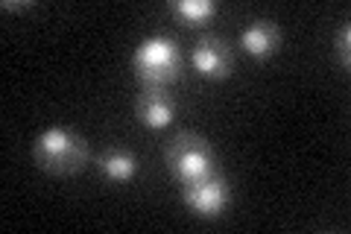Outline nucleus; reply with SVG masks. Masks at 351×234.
<instances>
[{"mask_svg":"<svg viewBox=\"0 0 351 234\" xmlns=\"http://www.w3.org/2000/svg\"><path fill=\"white\" fill-rule=\"evenodd\" d=\"M132 71L144 88H167L182 76V53L179 44L164 32L147 36L132 50Z\"/></svg>","mask_w":351,"mask_h":234,"instance_id":"nucleus-1","label":"nucleus"},{"mask_svg":"<svg viewBox=\"0 0 351 234\" xmlns=\"http://www.w3.org/2000/svg\"><path fill=\"white\" fill-rule=\"evenodd\" d=\"M32 159H36L41 170L71 176L82 170V164L88 161V143L80 132L68 126H50L32 141Z\"/></svg>","mask_w":351,"mask_h":234,"instance_id":"nucleus-2","label":"nucleus"},{"mask_svg":"<svg viewBox=\"0 0 351 234\" xmlns=\"http://www.w3.org/2000/svg\"><path fill=\"white\" fill-rule=\"evenodd\" d=\"M167 167L173 173V179L182 187H188L193 182H202L205 176L217 173L214 167V150L208 147V141L191 132L176 135L167 147Z\"/></svg>","mask_w":351,"mask_h":234,"instance_id":"nucleus-3","label":"nucleus"},{"mask_svg":"<svg viewBox=\"0 0 351 234\" xmlns=\"http://www.w3.org/2000/svg\"><path fill=\"white\" fill-rule=\"evenodd\" d=\"M182 202L199 217H219L228 205V182L219 173H211L202 182L182 187Z\"/></svg>","mask_w":351,"mask_h":234,"instance_id":"nucleus-4","label":"nucleus"},{"mask_svg":"<svg viewBox=\"0 0 351 234\" xmlns=\"http://www.w3.org/2000/svg\"><path fill=\"white\" fill-rule=\"evenodd\" d=\"M191 62H193L196 73L205 76V80H226V76L232 73V50L217 36H205L196 41Z\"/></svg>","mask_w":351,"mask_h":234,"instance_id":"nucleus-5","label":"nucleus"},{"mask_svg":"<svg viewBox=\"0 0 351 234\" xmlns=\"http://www.w3.org/2000/svg\"><path fill=\"white\" fill-rule=\"evenodd\" d=\"M135 111H138V120L147 129H164L173 124L176 106H173V97L167 94V88H144L138 97Z\"/></svg>","mask_w":351,"mask_h":234,"instance_id":"nucleus-6","label":"nucleus"},{"mask_svg":"<svg viewBox=\"0 0 351 234\" xmlns=\"http://www.w3.org/2000/svg\"><path fill=\"white\" fill-rule=\"evenodd\" d=\"M278 41H281V32L276 27V21H267V18H258L240 32V47H243L252 59H269L272 53L278 50Z\"/></svg>","mask_w":351,"mask_h":234,"instance_id":"nucleus-7","label":"nucleus"},{"mask_svg":"<svg viewBox=\"0 0 351 234\" xmlns=\"http://www.w3.org/2000/svg\"><path fill=\"white\" fill-rule=\"evenodd\" d=\"M97 164H100V173L112 182H132L138 173V159L129 150H108L97 159Z\"/></svg>","mask_w":351,"mask_h":234,"instance_id":"nucleus-8","label":"nucleus"},{"mask_svg":"<svg viewBox=\"0 0 351 234\" xmlns=\"http://www.w3.org/2000/svg\"><path fill=\"white\" fill-rule=\"evenodd\" d=\"M170 12L176 18H182L184 24H205V21H211L217 15V3L214 0H173L170 3Z\"/></svg>","mask_w":351,"mask_h":234,"instance_id":"nucleus-9","label":"nucleus"},{"mask_svg":"<svg viewBox=\"0 0 351 234\" xmlns=\"http://www.w3.org/2000/svg\"><path fill=\"white\" fill-rule=\"evenodd\" d=\"M334 53H337V62H339V68H348L351 65V27L343 24L337 30V36H334Z\"/></svg>","mask_w":351,"mask_h":234,"instance_id":"nucleus-10","label":"nucleus"},{"mask_svg":"<svg viewBox=\"0 0 351 234\" xmlns=\"http://www.w3.org/2000/svg\"><path fill=\"white\" fill-rule=\"evenodd\" d=\"M32 3H18V0H3V9L6 12H21V9H29Z\"/></svg>","mask_w":351,"mask_h":234,"instance_id":"nucleus-11","label":"nucleus"}]
</instances>
